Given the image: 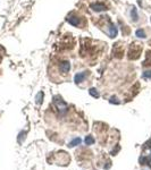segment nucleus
<instances>
[{
    "label": "nucleus",
    "mask_w": 151,
    "mask_h": 170,
    "mask_svg": "<svg viewBox=\"0 0 151 170\" xmlns=\"http://www.w3.org/2000/svg\"><path fill=\"white\" fill-rule=\"evenodd\" d=\"M55 103H56V106H57L58 110H59L60 112H66V111H67V109H68L67 104L65 103V102L63 101L62 99H59V97H56Z\"/></svg>",
    "instance_id": "1"
},
{
    "label": "nucleus",
    "mask_w": 151,
    "mask_h": 170,
    "mask_svg": "<svg viewBox=\"0 0 151 170\" xmlns=\"http://www.w3.org/2000/svg\"><path fill=\"white\" fill-rule=\"evenodd\" d=\"M85 77H86V72H83V73H78V74L75 75V77H74V81H75V83H81V82H83L85 79Z\"/></svg>",
    "instance_id": "2"
},
{
    "label": "nucleus",
    "mask_w": 151,
    "mask_h": 170,
    "mask_svg": "<svg viewBox=\"0 0 151 170\" xmlns=\"http://www.w3.org/2000/svg\"><path fill=\"white\" fill-rule=\"evenodd\" d=\"M69 69H71V63H69V61H64V62L60 63V70H62L64 74H67V73L69 72Z\"/></svg>",
    "instance_id": "3"
},
{
    "label": "nucleus",
    "mask_w": 151,
    "mask_h": 170,
    "mask_svg": "<svg viewBox=\"0 0 151 170\" xmlns=\"http://www.w3.org/2000/svg\"><path fill=\"white\" fill-rule=\"evenodd\" d=\"M67 22L71 25H73V26H78V24H80V19H78V17H76V16H68Z\"/></svg>",
    "instance_id": "4"
},
{
    "label": "nucleus",
    "mask_w": 151,
    "mask_h": 170,
    "mask_svg": "<svg viewBox=\"0 0 151 170\" xmlns=\"http://www.w3.org/2000/svg\"><path fill=\"white\" fill-rule=\"evenodd\" d=\"M91 8L93 9L94 11H102L106 10V6L103 4H92L91 5Z\"/></svg>",
    "instance_id": "5"
},
{
    "label": "nucleus",
    "mask_w": 151,
    "mask_h": 170,
    "mask_svg": "<svg viewBox=\"0 0 151 170\" xmlns=\"http://www.w3.org/2000/svg\"><path fill=\"white\" fill-rule=\"evenodd\" d=\"M109 35L110 38H115L117 35V27L115 25H110L109 27Z\"/></svg>",
    "instance_id": "6"
},
{
    "label": "nucleus",
    "mask_w": 151,
    "mask_h": 170,
    "mask_svg": "<svg viewBox=\"0 0 151 170\" xmlns=\"http://www.w3.org/2000/svg\"><path fill=\"white\" fill-rule=\"evenodd\" d=\"M135 35H136L137 38H141V39H144V38H145V33H144V31H142L141 28L137 29V31L135 32Z\"/></svg>",
    "instance_id": "7"
},
{
    "label": "nucleus",
    "mask_w": 151,
    "mask_h": 170,
    "mask_svg": "<svg viewBox=\"0 0 151 170\" xmlns=\"http://www.w3.org/2000/svg\"><path fill=\"white\" fill-rule=\"evenodd\" d=\"M131 16H132V18L134 20H137V11H136V8L135 7H133L132 8V11H131Z\"/></svg>",
    "instance_id": "8"
},
{
    "label": "nucleus",
    "mask_w": 151,
    "mask_h": 170,
    "mask_svg": "<svg viewBox=\"0 0 151 170\" xmlns=\"http://www.w3.org/2000/svg\"><path fill=\"white\" fill-rule=\"evenodd\" d=\"M90 94H91L92 96H94V97H99V93L97 92L96 88H91V90H90Z\"/></svg>",
    "instance_id": "9"
},
{
    "label": "nucleus",
    "mask_w": 151,
    "mask_h": 170,
    "mask_svg": "<svg viewBox=\"0 0 151 170\" xmlns=\"http://www.w3.org/2000/svg\"><path fill=\"white\" fill-rule=\"evenodd\" d=\"M80 142H81V140H80V138H75L74 141H72V142L69 143V146H75V145L80 144Z\"/></svg>",
    "instance_id": "10"
},
{
    "label": "nucleus",
    "mask_w": 151,
    "mask_h": 170,
    "mask_svg": "<svg viewBox=\"0 0 151 170\" xmlns=\"http://www.w3.org/2000/svg\"><path fill=\"white\" fill-rule=\"evenodd\" d=\"M85 143H86L87 145H90V144H93V143H94V140L91 137V136H87V137L85 138Z\"/></svg>",
    "instance_id": "11"
},
{
    "label": "nucleus",
    "mask_w": 151,
    "mask_h": 170,
    "mask_svg": "<svg viewBox=\"0 0 151 170\" xmlns=\"http://www.w3.org/2000/svg\"><path fill=\"white\" fill-rule=\"evenodd\" d=\"M42 96H43V93H42V92H40L39 94L37 95V102H38V103H41V97Z\"/></svg>",
    "instance_id": "12"
},
{
    "label": "nucleus",
    "mask_w": 151,
    "mask_h": 170,
    "mask_svg": "<svg viewBox=\"0 0 151 170\" xmlns=\"http://www.w3.org/2000/svg\"><path fill=\"white\" fill-rule=\"evenodd\" d=\"M143 76H144V77H151V72H145V73H143Z\"/></svg>",
    "instance_id": "13"
}]
</instances>
